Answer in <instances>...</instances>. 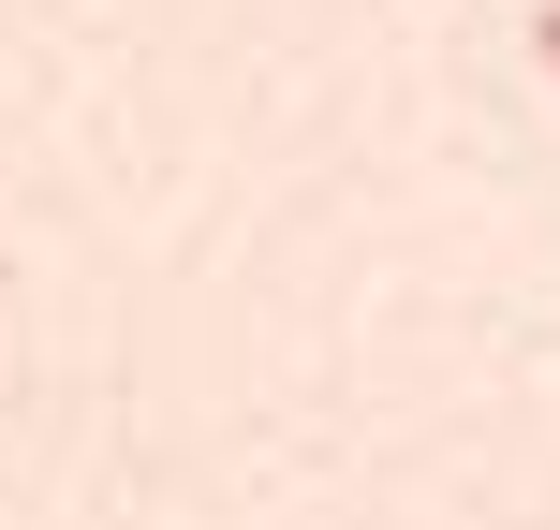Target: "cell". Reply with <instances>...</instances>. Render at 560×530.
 Segmentation results:
<instances>
[{
  "label": "cell",
  "mask_w": 560,
  "mask_h": 530,
  "mask_svg": "<svg viewBox=\"0 0 560 530\" xmlns=\"http://www.w3.org/2000/svg\"><path fill=\"white\" fill-rule=\"evenodd\" d=\"M532 45H546V74H560V0H546V15H532Z\"/></svg>",
  "instance_id": "6da1fadb"
}]
</instances>
